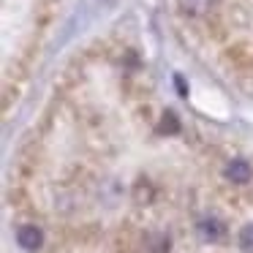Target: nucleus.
Returning <instances> with one entry per match:
<instances>
[{
    "label": "nucleus",
    "instance_id": "obj_1",
    "mask_svg": "<svg viewBox=\"0 0 253 253\" xmlns=\"http://www.w3.org/2000/svg\"><path fill=\"white\" fill-rule=\"evenodd\" d=\"M17 242L25 248V251H39L41 242H44V234H41L39 226H33V223H22V226L17 229Z\"/></svg>",
    "mask_w": 253,
    "mask_h": 253
},
{
    "label": "nucleus",
    "instance_id": "obj_2",
    "mask_svg": "<svg viewBox=\"0 0 253 253\" xmlns=\"http://www.w3.org/2000/svg\"><path fill=\"white\" fill-rule=\"evenodd\" d=\"M177 6L185 17H193V19H202L218 6V0H177Z\"/></svg>",
    "mask_w": 253,
    "mask_h": 253
},
{
    "label": "nucleus",
    "instance_id": "obj_3",
    "mask_svg": "<svg viewBox=\"0 0 253 253\" xmlns=\"http://www.w3.org/2000/svg\"><path fill=\"white\" fill-rule=\"evenodd\" d=\"M251 177H253V169H251V164H248V161L234 158V161H229V164H226V180L237 182V185H245V182H251Z\"/></svg>",
    "mask_w": 253,
    "mask_h": 253
},
{
    "label": "nucleus",
    "instance_id": "obj_4",
    "mask_svg": "<svg viewBox=\"0 0 253 253\" xmlns=\"http://www.w3.org/2000/svg\"><path fill=\"white\" fill-rule=\"evenodd\" d=\"M196 231H199V237H202L204 242H218L220 237H223L226 226L220 223L218 218H202L196 223Z\"/></svg>",
    "mask_w": 253,
    "mask_h": 253
},
{
    "label": "nucleus",
    "instance_id": "obj_5",
    "mask_svg": "<svg viewBox=\"0 0 253 253\" xmlns=\"http://www.w3.org/2000/svg\"><path fill=\"white\" fill-rule=\"evenodd\" d=\"M237 245H240L242 253H253V223H248V226H242V229H240Z\"/></svg>",
    "mask_w": 253,
    "mask_h": 253
},
{
    "label": "nucleus",
    "instance_id": "obj_6",
    "mask_svg": "<svg viewBox=\"0 0 253 253\" xmlns=\"http://www.w3.org/2000/svg\"><path fill=\"white\" fill-rule=\"evenodd\" d=\"M150 251L153 253H166L169 251V237H164V234L150 237Z\"/></svg>",
    "mask_w": 253,
    "mask_h": 253
},
{
    "label": "nucleus",
    "instance_id": "obj_7",
    "mask_svg": "<svg viewBox=\"0 0 253 253\" xmlns=\"http://www.w3.org/2000/svg\"><path fill=\"white\" fill-rule=\"evenodd\" d=\"M177 128H180L177 117L171 115V112H166V115H164V120H161V131H164V133H177Z\"/></svg>",
    "mask_w": 253,
    "mask_h": 253
}]
</instances>
